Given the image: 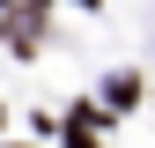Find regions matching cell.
Masks as SVG:
<instances>
[{
  "label": "cell",
  "mask_w": 155,
  "mask_h": 148,
  "mask_svg": "<svg viewBox=\"0 0 155 148\" xmlns=\"http://www.w3.org/2000/svg\"><path fill=\"white\" fill-rule=\"evenodd\" d=\"M0 8H8V0H0Z\"/></svg>",
  "instance_id": "1"
}]
</instances>
